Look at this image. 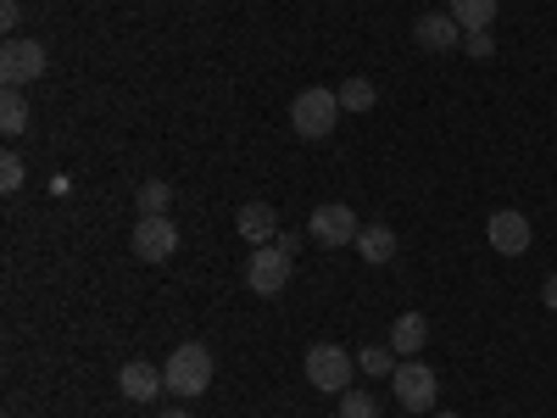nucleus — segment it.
Listing matches in <instances>:
<instances>
[{
	"mask_svg": "<svg viewBox=\"0 0 557 418\" xmlns=\"http://www.w3.org/2000/svg\"><path fill=\"white\" fill-rule=\"evenodd\" d=\"M162 380H168V391H178V396L212 391V352H207L201 341L173 346V352H168V368H162Z\"/></svg>",
	"mask_w": 557,
	"mask_h": 418,
	"instance_id": "nucleus-1",
	"label": "nucleus"
},
{
	"mask_svg": "<svg viewBox=\"0 0 557 418\" xmlns=\"http://www.w3.org/2000/svg\"><path fill=\"white\" fill-rule=\"evenodd\" d=\"M307 385L312 391H351V374H357V357L346 352V346H335V341H318V346H307Z\"/></svg>",
	"mask_w": 557,
	"mask_h": 418,
	"instance_id": "nucleus-2",
	"label": "nucleus"
},
{
	"mask_svg": "<svg viewBox=\"0 0 557 418\" xmlns=\"http://www.w3.org/2000/svg\"><path fill=\"white\" fill-rule=\"evenodd\" d=\"M290 123H296L301 139H323L341 123V96L335 89H301V96L290 101Z\"/></svg>",
	"mask_w": 557,
	"mask_h": 418,
	"instance_id": "nucleus-3",
	"label": "nucleus"
},
{
	"mask_svg": "<svg viewBox=\"0 0 557 418\" xmlns=\"http://www.w3.org/2000/svg\"><path fill=\"white\" fill-rule=\"evenodd\" d=\"M45 67H51V57H45V45H39V39L12 34L7 45H0V78H7V89H23V84L45 78Z\"/></svg>",
	"mask_w": 557,
	"mask_h": 418,
	"instance_id": "nucleus-4",
	"label": "nucleus"
},
{
	"mask_svg": "<svg viewBox=\"0 0 557 418\" xmlns=\"http://www.w3.org/2000/svg\"><path fill=\"white\" fill-rule=\"evenodd\" d=\"M307 235H312L318 246H357L362 218H357L346 201H323V207H312V218H307Z\"/></svg>",
	"mask_w": 557,
	"mask_h": 418,
	"instance_id": "nucleus-5",
	"label": "nucleus"
},
{
	"mask_svg": "<svg viewBox=\"0 0 557 418\" xmlns=\"http://www.w3.org/2000/svg\"><path fill=\"white\" fill-rule=\"evenodd\" d=\"M391 391H396V402H401L407 413H430V407H435L441 380H435V368H430V362L407 357V362L396 368V374H391Z\"/></svg>",
	"mask_w": 557,
	"mask_h": 418,
	"instance_id": "nucleus-6",
	"label": "nucleus"
},
{
	"mask_svg": "<svg viewBox=\"0 0 557 418\" xmlns=\"http://www.w3.org/2000/svg\"><path fill=\"white\" fill-rule=\"evenodd\" d=\"M246 285L257 291V296H278L290 285V251L285 246H251V257H246Z\"/></svg>",
	"mask_w": 557,
	"mask_h": 418,
	"instance_id": "nucleus-7",
	"label": "nucleus"
},
{
	"mask_svg": "<svg viewBox=\"0 0 557 418\" xmlns=\"http://www.w3.org/2000/svg\"><path fill=\"white\" fill-rule=\"evenodd\" d=\"M134 257L139 262H168L173 251H178V223L168 218V212H151V218H139L134 223Z\"/></svg>",
	"mask_w": 557,
	"mask_h": 418,
	"instance_id": "nucleus-8",
	"label": "nucleus"
},
{
	"mask_svg": "<svg viewBox=\"0 0 557 418\" xmlns=\"http://www.w3.org/2000/svg\"><path fill=\"white\" fill-rule=\"evenodd\" d=\"M485 241H491V251H502V257H524L530 241H535V229H530L524 212L502 207V212H491V223H485Z\"/></svg>",
	"mask_w": 557,
	"mask_h": 418,
	"instance_id": "nucleus-9",
	"label": "nucleus"
},
{
	"mask_svg": "<svg viewBox=\"0 0 557 418\" xmlns=\"http://www.w3.org/2000/svg\"><path fill=\"white\" fill-rule=\"evenodd\" d=\"M412 39L424 45V51H451V45H462V23L451 12H424L412 23Z\"/></svg>",
	"mask_w": 557,
	"mask_h": 418,
	"instance_id": "nucleus-10",
	"label": "nucleus"
},
{
	"mask_svg": "<svg viewBox=\"0 0 557 418\" xmlns=\"http://www.w3.org/2000/svg\"><path fill=\"white\" fill-rule=\"evenodd\" d=\"M162 385H168V380H162L157 362H123V368H117V391H123L128 402H157Z\"/></svg>",
	"mask_w": 557,
	"mask_h": 418,
	"instance_id": "nucleus-11",
	"label": "nucleus"
},
{
	"mask_svg": "<svg viewBox=\"0 0 557 418\" xmlns=\"http://www.w3.org/2000/svg\"><path fill=\"white\" fill-rule=\"evenodd\" d=\"M424 346H430V318H424V312H401V318L391 323V352L418 357Z\"/></svg>",
	"mask_w": 557,
	"mask_h": 418,
	"instance_id": "nucleus-12",
	"label": "nucleus"
},
{
	"mask_svg": "<svg viewBox=\"0 0 557 418\" xmlns=\"http://www.w3.org/2000/svg\"><path fill=\"white\" fill-rule=\"evenodd\" d=\"M235 223H240V235H246L251 246H273V241H278V218H273L268 201H246Z\"/></svg>",
	"mask_w": 557,
	"mask_h": 418,
	"instance_id": "nucleus-13",
	"label": "nucleus"
},
{
	"mask_svg": "<svg viewBox=\"0 0 557 418\" xmlns=\"http://www.w3.org/2000/svg\"><path fill=\"white\" fill-rule=\"evenodd\" d=\"M357 257L362 262H391L396 257V229L391 223H362V235H357Z\"/></svg>",
	"mask_w": 557,
	"mask_h": 418,
	"instance_id": "nucleus-14",
	"label": "nucleus"
},
{
	"mask_svg": "<svg viewBox=\"0 0 557 418\" xmlns=\"http://www.w3.org/2000/svg\"><path fill=\"white\" fill-rule=\"evenodd\" d=\"M335 96H341V112H374V101H380V89L368 84V78H346V84L335 89Z\"/></svg>",
	"mask_w": 557,
	"mask_h": 418,
	"instance_id": "nucleus-15",
	"label": "nucleus"
},
{
	"mask_svg": "<svg viewBox=\"0 0 557 418\" xmlns=\"http://www.w3.org/2000/svg\"><path fill=\"white\" fill-rule=\"evenodd\" d=\"M0 128H7L12 139L28 128V101H23V89H7V96H0Z\"/></svg>",
	"mask_w": 557,
	"mask_h": 418,
	"instance_id": "nucleus-16",
	"label": "nucleus"
},
{
	"mask_svg": "<svg viewBox=\"0 0 557 418\" xmlns=\"http://www.w3.org/2000/svg\"><path fill=\"white\" fill-rule=\"evenodd\" d=\"M451 17H457L462 28H491L496 0H451Z\"/></svg>",
	"mask_w": 557,
	"mask_h": 418,
	"instance_id": "nucleus-17",
	"label": "nucleus"
},
{
	"mask_svg": "<svg viewBox=\"0 0 557 418\" xmlns=\"http://www.w3.org/2000/svg\"><path fill=\"white\" fill-rule=\"evenodd\" d=\"M173 207V184L168 179H151V184H139V212H168Z\"/></svg>",
	"mask_w": 557,
	"mask_h": 418,
	"instance_id": "nucleus-18",
	"label": "nucleus"
},
{
	"mask_svg": "<svg viewBox=\"0 0 557 418\" xmlns=\"http://www.w3.org/2000/svg\"><path fill=\"white\" fill-rule=\"evenodd\" d=\"M23 179H28V162H23L17 151H7V157H0V190L17 196V190H23Z\"/></svg>",
	"mask_w": 557,
	"mask_h": 418,
	"instance_id": "nucleus-19",
	"label": "nucleus"
},
{
	"mask_svg": "<svg viewBox=\"0 0 557 418\" xmlns=\"http://www.w3.org/2000/svg\"><path fill=\"white\" fill-rule=\"evenodd\" d=\"M341 418H380V402L368 391H341Z\"/></svg>",
	"mask_w": 557,
	"mask_h": 418,
	"instance_id": "nucleus-20",
	"label": "nucleus"
},
{
	"mask_svg": "<svg viewBox=\"0 0 557 418\" xmlns=\"http://www.w3.org/2000/svg\"><path fill=\"white\" fill-rule=\"evenodd\" d=\"M462 51H469L474 62H491V57H496V39H491L485 28H462Z\"/></svg>",
	"mask_w": 557,
	"mask_h": 418,
	"instance_id": "nucleus-21",
	"label": "nucleus"
},
{
	"mask_svg": "<svg viewBox=\"0 0 557 418\" xmlns=\"http://www.w3.org/2000/svg\"><path fill=\"white\" fill-rule=\"evenodd\" d=\"M357 368H362V374H391V352H385V346H368V352L357 357Z\"/></svg>",
	"mask_w": 557,
	"mask_h": 418,
	"instance_id": "nucleus-22",
	"label": "nucleus"
},
{
	"mask_svg": "<svg viewBox=\"0 0 557 418\" xmlns=\"http://www.w3.org/2000/svg\"><path fill=\"white\" fill-rule=\"evenodd\" d=\"M17 23H23V7H17V0H0V28H7V34H12Z\"/></svg>",
	"mask_w": 557,
	"mask_h": 418,
	"instance_id": "nucleus-23",
	"label": "nucleus"
},
{
	"mask_svg": "<svg viewBox=\"0 0 557 418\" xmlns=\"http://www.w3.org/2000/svg\"><path fill=\"white\" fill-rule=\"evenodd\" d=\"M541 302H546V307H552V312H557V268H552V273H546V285H541Z\"/></svg>",
	"mask_w": 557,
	"mask_h": 418,
	"instance_id": "nucleus-24",
	"label": "nucleus"
},
{
	"mask_svg": "<svg viewBox=\"0 0 557 418\" xmlns=\"http://www.w3.org/2000/svg\"><path fill=\"white\" fill-rule=\"evenodd\" d=\"M162 418H190V413H184V407H168V413H162Z\"/></svg>",
	"mask_w": 557,
	"mask_h": 418,
	"instance_id": "nucleus-25",
	"label": "nucleus"
},
{
	"mask_svg": "<svg viewBox=\"0 0 557 418\" xmlns=\"http://www.w3.org/2000/svg\"><path fill=\"white\" fill-rule=\"evenodd\" d=\"M435 418H462V413H435Z\"/></svg>",
	"mask_w": 557,
	"mask_h": 418,
	"instance_id": "nucleus-26",
	"label": "nucleus"
}]
</instances>
